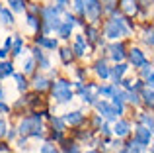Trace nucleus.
<instances>
[{
	"label": "nucleus",
	"instance_id": "obj_2",
	"mask_svg": "<svg viewBox=\"0 0 154 153\" xmlns=\"http://www.w3.org/2000/svg\"><path fill=\"white\" fill-rule=\"evenodd\" d=\"M51 88H53V96L57 98V102H68V100H72V96H74L72 94V84L64 79L53 83Z\"/></svg>",
	"mask_w": 154,
	"mask_h": 153
},
{
	"label": "nucleus",
	"instance_id": "obj_10",
	"mask_svg": "<svg viewBox=\"0 0 154 153\" xmlns=\"http://www.w3.org/2000/svg\"><path fill=\"white\" fill-rule=\"evenodd\" d=\"M31 51H33V57L37 59V63H39V65H41L43 69H49V65H51V63H49V59H47L45 55H43V51L39 49V47H33Z\"/></svg>",
	"mask_w": 154,
	"mask_h": 153
},
{
	"label": "nucleus",
	"instance_id": "obj_35",
	"mask_svg": "<svg viewBox=\"0 0 154 153\" xmlns=\"http://www.w3.org/2000/svg\"><path fill=\"white\" fill-rule=\"evenodd\" d=\"M10 47H12V37H8L6 41H4V49H8V51H10Z\"/></svg>",
	"mask_w": 154,
	"mask_h": 153
},
{
	"label": "nucleus",
	"instance_id": "obj_34",
	"mask_svg": "<svg viewBox=\"0 0 154 153\" xmlns=\"http://www.w3.org/2000/svg\"><path fill=\"white\" fill-rule=\"evenodd\" d=\"M4 135H6V122L0 120V138H4Z\"/></svg>",
	"mask_w": 154,
	"mask_h": 153
},
{
	"label": "nucleus",
	"instance_id": "obj_3",
	"mask_svg": "<svg viewBox=\"0 0 154 153\" xmlns=\"http://www.w3.org/2000/svg\"><path fill=\"white\" fill-rule=\"evenodd\" d=\"M129 34V26L125 24L123 18H111L107 22V28H105V35L111 39H117V37H123V35Z\"/></svg>",
	"mask_w": 154,
	"mask_h": 153
},
{
	"label": "nucleus",
	"instance_id": "obj_20",
	"mask_svg": "<svg viewBox=\"0 0 154 153\" xmlns=\"http://www.w3.org/2000/svg\"><path fill=\"white\" fill-rule=\"evenodd\" d=\"M8 4L14 12H23V8H26V0H8Z\"/></svg>",
	"mask_w": 154,
	"mask_h": 153
},
{
	"label": "nucleus",
	"instance_id": "obj_30",
	"mask_svg": "<svg viewBox=\"0 0 154 153\" xmlns=\"http://www.w3.org/2000/svg\"><path fill=\"white\" fill-rule=\"evenodd\" d=\"M51 122H53V126H57V128H59V132H63V130H64V122H63V120H59V118H53Z\"/></svg>",
	"mask_w": 154,
	"mask_h": 153
},
{
	"label": "nucleus",
	"instance_id": "obj_33",
	"mask_svg": "<svg viewBox=\"0 0 154 153\" xmlns=\"http://www.w3.org/2000/svg\"><path fill=\"white\" fill-rule=\"evenodd\" d=\"M88 34H90V35H88V39H92V41H96V35H98V31H96L94 28H88Z\"/></svg>",
	"mask_w": 154,
	"mask_h": 153
},
{
	"label": "nucleus",
	"instance_id": "obj_28",
	"mask_svg": "<svg viewBox=\"0 0 154 153\" xmlns=\"http://www.w3.org/2000/svg\"><path fill=\"white\" fill-rule=\"evenodd\" d=\"M84 0H74V8H76V12H78V14H84Z\"/></svg>",
	"mask_w": 154,
	"mask_h": 153
},
{
	"label": "nucleus",
	"instance_id": "obj_36",
	"mask_svg": "<svg viewBox=\"0 0 154 153\" xmlns=\"http://www.w3.org/2000/svg\"><path fill=\"white\" fill-rule=\"evenodd\" d=\"M8 55V49H0V59H6Z\"/></svg>",
	"mask_w": 154,
	"mask_h": 153
},
{
	"label": "nucleus",
	"instance_id": "obj_26",
	"mask_svg": "<svg viewBox=\"0 0 154 153\" xmlns=\"http://www.w3.org/2000/svg\"><path fill=\"white\" fill-rule=\"evenodd\" d=\"M39 22H41V20H37V18H35L33 14H27V24H29L31 28H35V30H39Z\"/></svg>",
	"mask_w": 154,
	"mask_h": 153
},
{
	"label": "nucleus",
	"instance_id": "obj_9",
	"mask_svg": "<svg viewBox=\"0 0 154 153\" xmlns=\"http://www.w3.org/2000/svg\"><path fill=\"white\" fill-rule=\"evenodd\" d=\"M113 132H115L117 138H125V135L129 134V122H125V120H119V122H115V126H113Z\"/></svg>",
	"mask_w": 154,
	"mask_h": 153
},
{
	"label": "nucleus",
	"instance_id": "obj_17",
	"mask_svg": "<svg viewBox=\"0 0 154 153\" xmlns=\"http://www.w3.org/2000/svg\"><path fill=\"white\" fill-rule=\"evenodd\" d=\"M74 51H76V55H84V51H86V39H84L82 35H78V37H76Z\"/></svg>",
	"mask_w": 154,
	"mask_h": 153
},
{
	"label": "nucleus",
	"instance_id": "obj_13",
	"mask_svg": "<svg viewBox=\"0 0 154 153\" xmlns=\"http://www.w3.org/2000/svg\"><path fill=\"white\" fill-rule=\"evenodd\" d=\"M125 47H123V43H117V45H113L111 47V57L115 59V61H123V57H125Z\"/></svg>",
	"mask_w": 154,
	"mask_h": 153
},
{
	"label": "nucleus",
	"instance_id": "obj_40",
	"mask_svg": "<svg viewBox=\"0 0 154 153\" xmlns=\"http://www.w3.org/2000/svg\"><path fill=\"white\" fill-rule=\"evenodd\" d=\"M2 96H4V90H2V88H0V98H2Z\"/></svg>",
	"mask_w": 154,
	"mask_h": 153
},
{
	"label": "nucleus",
	"instance_id": "obj_24",
	"mask_svg": "<svg viewBox=\"0 0 154 153\" xmlns=\"http://www.w3.org/2000/svg\"><path fill=\"white\" fill-rule=\"evenodd\" d=\"M14 79L18 80V88H20V90H26V88H27V80H26L23 75H14Z\"/></svg>",
	"mask_w": 154,
	"mask_h": 153
},
{
	"label": "nucleus",
	"instance_id": "obj_41",
	"mask_svg": "<svg viewBox=\"0 0 154 153\" xmlns=\"http://www.w3.org/2000/svg\"><path fill=\"white\" fill-rule=\"evenodd\" d=\"M88 153H96V151H88Z\"/></svg>",
	"mask_w": 154,
	"mask_h": 153
},
{
	"label": "nucleus",
	"instance_id": "obj_31",
	"mask_svg": "<svg viewBox=\"0 0 154 153\" xmlns=\"http://www.w3.org/2000/svg\"><path fill=\"white\" fill-rule=\"evenodd\" d=\"M41 153H57V149L51 145V143H45V145L41 147Z\"/></svg>",
	"mask_w": 154,
	"mask_h": 153
},
{
	"label": "nucleus",
	"instance_id": "obj_38",
	"mask_svg": "<svg viewBox=\"0 0 154 153\" xmlns=\"http://www.w3.org/2000/svg\"><path fill=\"white\" fill-rule=\"evenodd\" d=\"M0 112H8V106H6V104L0 102Z\"/></svg>",
	"mask_w": 154,
	"mask_h": 153
},
{
	"label": "nucleus",
	"instance_id": "obj_19",
	"mask_svg": "<svg viewBox=\"0 0 154 153\" xmlns=\"http://www.w3.org/2000/svg\"><path fill=\"white\" fill-rule=\"evenodd\" d=\"M0 18H2L4 24H14V16H12V12H8L2 4H0Z\"/></svg>",
	"mask_w": 154,
	"mask_h": 153
},
{
	"label": "nucleus",
	"instance_id": "obj_32",
	"mask_svg": "<svg viewBox=\"0 0 154 153\" xmlns=\"http://www.w3.org/2000/svg\"><path fill=\"white\" fill-rule=\"evenodd\" d=\"M33 65H35L33 59H27V63H26V73H31V71H33Z\"/></svg>",
	"mask_w": 154,
	"mask_h": 153
},
{
	"label": "nucleus",
	"instance_id": "obj_5",
	"mask_svg": "<svg viewBox=\"0 0 154 153\" xmlns=\"http://www.w3.org/2000/svg\"><path fill=\"white\" fill-rule=\"evenodd\" d=\"M150 138H152V134L146 126H140L135 134V142L140 143V145H148V143H150Z\"/></svg>",
	"mask_w": 154,
	"mask_h": 153
},
{
	"label": "nucleus",
	"instance_id": "obj_18",
	"mask_svg": "<svg viewBox=\"0 0 154 153\" xmlns=\"http://www.w3.org/2000/svg\"><path fill=\"white\" fill-rule=\"evenodd\" d=\"M96 73L102 76V79H107V76H109V69H107V65H105V61H98V63H96Z\"/></svg>",
	"mask_w": 154,
	"mask_h": 153
},
{
	"label": "nucleus",
	"instance_id": "obj_39",
	"mask_svg": "<svg viewBox=\"0 0 154 153\" xmlns=\"http://www.w3.org/2000/svg\"><path fill=\"white\" fill-rule=\"evenodd\" d=\"M68 153H78V149H76V145H72V147H68Z\"/></svg>",
	"mask_w": 154,
	"mask_h": 153
},
{
	"label": "nucleus",
	"instance_id": "obj_7",
	"mask_svg": "<svg viewBox=\"0 0 154 153\" xmlns=\"http://www.w3.org/2000/svg\"><path fill=\"white\" fill-rule=\"evenodd\" d=\"M129 61L133 63V67H143L146 63V57H144V53L140 49H133L129 53Z\"/></svg>",
	"mask_w": 154,
	"mask_h": 153
},
{
	"label": "nucleus",
	"instance_id": "obj_15",
	"mask_svg": "<svg viewBox=\"0 0 154 153\" xmlns=\"http://www.w3.org/2000/svg\"><path fill=\"white\" fill-rule=\"evenodd\" d=\"M57 30H59V35H60L63 39H68V37H70V31H72V24L64 22V24H60Z\"/></svg>",
	"mask_w": 154,
	"mask_h": 153
},
{
	"label": "nucleus",
	"instance_id": "obj_27",
	"mask_svg": "<svg viewBox=\"0 0 154 153\" xmlns=\"http://www.w3.org/2000/svg\"><path fill=\"white\" fill-rule=\"evenodd\" d=\"M143 96H144V102H146L148 106H152V88L144 90V92H143Z\"/></svg>",
	"mask_w": 154,
	"mask_h": 153
},
{
	"label": "nucleus",
	"instance_id": "obj_11",
	"mask_svg": "<svg viewBox=\"0 0 154 153\" xmlns=\"http://www.w3.org/2000/svg\"><path fill=\"white\" fill-rule=\"evenodd\" d=\"M35 43L41 47H47V49H55L57 47V39H49V37H35Z\"/></svg>",
	"mask_w": 154,
	"mask_h": 153
},
{
	"label": "nucleus",
	"instance_id": "obj_12",
	"mask_svg": "<svg viewBox=\"0 0 154 153\" xmlns=\"http://www.w3.org/2000/svg\"><path fill=\"white\" fill-rule=\"evenodd\" d=\"M64 120H66L68 124H72V126H76V124H80L84 120V116H82V112H68V114L64 116Z\"/></svg>",
	"mask_w": 154,
	"mask_h": 153
},
{
	"label": "nucleus",
	"instance_id": "obj_4",
	"mask_svg": "<svg viewBox=\"0 0 154 153\" xmlns=\"http://www.w3.org/2000/svg\"><path fill=\"white\" fill-rule=\"evenodd\" d=\"M100 12H102V4H100V0H86V4H84V14L90 16V20H98Z\"/></svg>",
	"mask_w": 154,
	"mask_h": 153
},
{
	"label": "nucleus",
	"instance_id": "obj_16",
	"mask_svg": "<svg viewBox=\"0 0 154 153\" xmlns=\"http://www.w3.org/2000/svg\"><path fill=\"white\" fill-rule=\"evenodd\" d=\"M144 151V145H140V143H129L127 147H125V149H121L119 153H143Z\"/></svg>",
	"mask_w": 154,
	"mask_h": 153
},
{
	"label": "nucleus",
	"instance_id": "obj_14",
	"mask_svg": "<svg viewBox=\"0 0 154 153\" xmlns=\"http://www.w3.org/2000/svg\"><path fill=\"white\" fill-rule=\"evenodd\" d=\"M8 75H14V65H12L10 61H4V63H0V80L2 79H6Z\"/></svg>",
	"mask_w": 154,
	"mask_h": 153
},
{
	"label": "nucleus",
	"instance_id": "obj_8",
	"mask_svg": "<svg viewBox=\"0 0 154 153\" xmlns=\"http://www.w3.org/2000/svg\"><path fill=\"white\" fill-rule=\"evenodd\" d=\"M96 106H98L100 112H103L105 118H109V120H115V118H117V114H115V110H113L111 104H107V102H98Z\"/></svg>",
	"mask_w": 154,
	"mask_h": 153
},
{
	"label": "nucleus",
	"instance_id": "obj_1",
	"mask_svg": "<svg viewBox=\"0 0 154 153\" xmlns=\"http://www.w3.org/2000/svg\"><path fill=\"white\" fill-rule=\"evenodd\" d=\"M20 134L22 135H33V138H39L43 134L41 132V114H35L31 118H26L22 124H20Z\"/></svg>",
	"mask_w": 154,
	"mask_h": 153
},
{
	"label": "nucleus",
	"instance_id": "obj_29",
	"mask_svg": "<svg viewBox=\"0 0 154 153\" xmlns=\"http://www.w3.org/2000/svg\"><path fill=\"white\" fill-rule=\"evenodd\" d=\"M140 122H143L148 130H152V118H150V116H140Z\"/></svg>",
	"mask_w": 154,
	"mask_h": 153
},
{
	"label": "nucleus",
	"instance_id": "obj_37",
	"mask_svg": "<svg viewBox=\"0 0 154 153\" xmlns=\"http://www.w3.org/2000/svg\"><path fill=\"white\" fill-rule=\"evenodd\" d=\"M66 2H68V0H57V4H59V8H63V6H64Z\"/></svg>",
	"mask_w": 154,
	"mask_h": 153
},
{
	"label": "nucleus",
	"instance_id": "obj_21",
	"mask_svg": "<svg viewBox=\"0 0 154 153\" xmlns=\"http://www.w3.org/2000/svg\"><path fill=\"white\" fill-rule=\"evenodd\" d=\"M47 86H49V80H47L45 76H37V79H35V88H37V90H45Z\"/></svg>",
	"mask_w": 154,
	"mask_h": 153
},
{
	"label": "nucleus",
	"instance_id": "obj_6",
	"mask_svg": "<svg viewBox=\"0 0 154 153\" xmlns=\"http://www.w3.org/2000/svg\"><path fill=\"white\" fill-rule=\"evenodd\" d=\"M127 69H129V67L125 65V63H117V65L113 67V71H109V75L113 76V80H115V84H117V86L121 84V79H123V75L127 73Z\"/></svg>",
	"mask_w": 154,
	"mask_h": 153
},
{
	"label": "nucleus",
	"instance_id": "obj_25",
	"mask_svg": "<svg viewBox=\"0 0 154 153\" xmlns=\"http://www.w3.org/2000/svg\"><path fill=\"white\" fill-rule=\"evenodd\" d=\"M123 10L127 12V14H133V12L137 10V4L133 2V6H131V0H123Z\"/></svg>",
	"mask_w": 154,
	"mask_h": 153
},
{
	"label": "nucleus",
	"instance_id": "obj_22",
	"mask_svg": "<svg viewBox=\"0 0 154 153\" xmlns=\"http://www.w3.org/2000/svg\"><path fill=\"white\" fill-rule=\"evenodd\" d=\"M60 59H63V63H64V65H68V63H70V59H72V53H70V49H68V47L60 49Z\"/></svg>",
	"mask_w": 154,
	"mask_h": 153
},
{
	"label": "nucleus",
	"instance_id": "obj_23",
	"mask_svg": "<svg viewBox=\"0 0 154 153\" xmlns=\"http://www.w3.org/2000/svg\"><path fill=\"white\" fill-rule=\"evenodd\" d=\"M22 47H23V39H22V37H16V41H14V49H12V53H14V55H20V53H22Z\"/></svg>",
	"mask_w": 154,
	"mask_h": 153
}]
</instances>
